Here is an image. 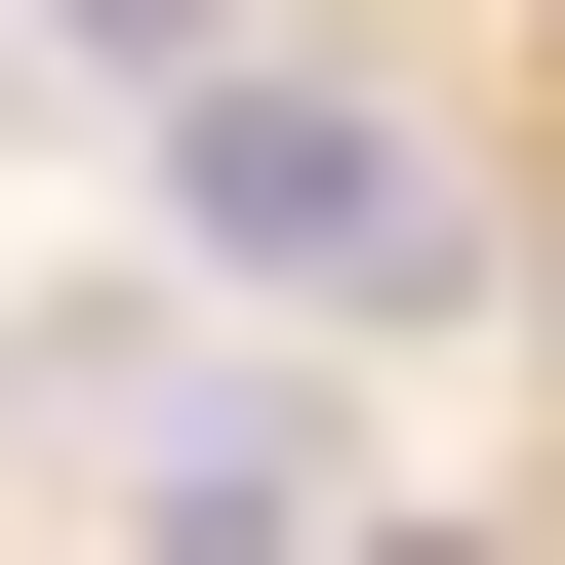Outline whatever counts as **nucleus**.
<instances>
[{
    "instance_id": "2",
    "label": "nucleus",
    "mask_w": 565,
    "mask_h": 565,
    "mask_svg": "<svg viewBox=\"0 0 565 565\" xmlns=\"http://www.w3.org/2000/svg\"><path fill=\"white\" fill-rule=\"evenodd\" d=\"M82 484H121V565H364L323 364H162V323H121V364H82Z\"/></svg>"
},
{
    "instance_id": "1",
    "label": "nucleus",
    "mask_w": 565,
    "mask_h": 565,
    "mask_svg": "<svg viewBox=\"0 0 565 565\" xmlns=\"http://www.w3.org/2000/svg\"><path fill=\"white\" fill-rule=\"evenodd\" d=\"M162 202L282 282V323H445V282H484V202L404 162V82H323V41H202V82H162Z\"/></svg>"
},
{
    "instance_id": "3",
    "label": "nucleus",
    "mask_w": 565,
    "mask_h": 565,
    "mask_svg": "<svg viewBox=\"0 0 565 565\" xmlns=\"http://www.w3.org/2000/svg\"><path fill=\"white\" fill-rule=\"evenodd\" d=\"M364 565H445V525H364Z\"/></svg>"
}]
</instances>
